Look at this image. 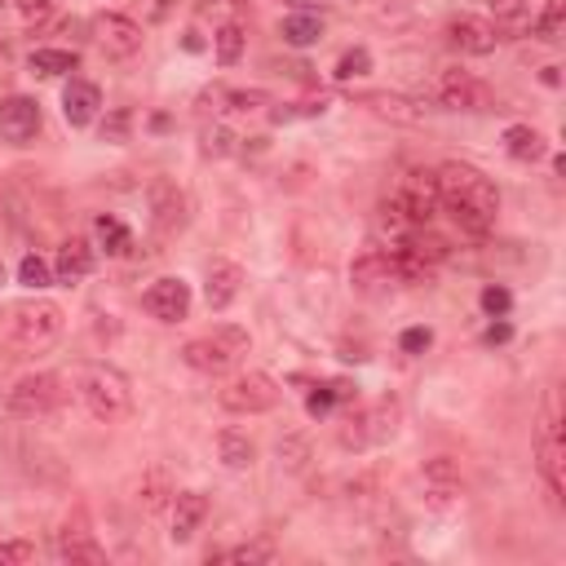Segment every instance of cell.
Listing matches in <instances>:
<instances>
[{"label":"cell","instance_id":"5","mask_svg":"<svg viewBox=\"0 0 566 566\" xmlns=\"http://www.w3.org/2000/svg\"><path fill=\"white\" fill-rule=\"evenodd\" d=\"M62 402H66V389H62V376H53V371H27V376H18V380L4 389V411H9L13 420L53 416Z\"/></svg>","mask_w":566,"mask_h":566},{"label":"cell","instance_id":"2","mask_svg":"<svg viewBox=\"0 0 566 566\" xmlns=\"http://www.w3.org/2000/svg\"><path fill=\"white\" fill-rule=\"evenodd\" d=\"M75 398L102 424H119L133 411V385L115 363H80L75 367Z\"/></svg>","mask_w":566,"mask_h":566},{"label":"cell","instance_id":"24","mask_svg":"<svg viewBox=\"0 0 566 566\" xmlns=\"http://www.w3.org/2000/svg\"><path fill=\"white\" fill-rule=\"evenodd\" d=\"M504 150H509V159H517V164H535V159L548 155V142H544V133L531 128V124H509V128H504Z\"/></svg>","mask_w":566,"mask_h":566},{"label":"cell","instance_id":"4","mask_svg":"<svg viewBox=\"0 0 566 566\" xmlns=\"http://www.w3.org/2000/svg\"><path fill=\"white\" fill-rule=\"evenodd\" d=\"M243 354H248V332L234 323H217L208 336H195L181 345L186 367H195L203 376H226Z\"/></svg>","mask_w":566,"mask_h":566},{"label":"cell","instance_id":"34","mask_svg":"<svg viewBox=\"0 0 566 566\" xmlns=\"http://www.w3.org/2000/svg\"><path fill=\"white\" fill-rule=\"evenodd\" d=\"M274 455H279L283 469H305V460H310V442H305L301 433H283L279 447H274Z\"/></svg>","mask_w":566,"mask_h":566},{"label":"cell","instance_id":"7","mask_svg":"<svg viewBox=\"0 0 566 566\" xmlns=\"http://www.w3.org/2000/svg\"><path fill=\"white\" fill-rule=\"evenodd\" d=\"M394 429H398V398H376L371 407H358V411L340 424V447L363 451V447L385 442Z\"/></svg>","mask_w":566,"mask_h":566},{"label":"cell","instance_id":"42","mask_svg":"<svg viewBox=\"0 0 566 566\" xmlns=\"http://www.w3.org/2000/svg\"><path fill=\"white\" fill-rule=\"evenodd\" d=\"M128 124H133V115L128 111H115L111 119H102V137L106 142H124L128 137Z\"/></svg>","mask_w":566,"mask_h":566},{"label":"cell","instance_id":"13","mask_svg":"<svg viewBox=\"0 0 566 566\" xmlns=\"http://www.w3.org/2000/svg\"><path fill=\"white\" fill-rule=\"evenodd\" d=\"M40 133V102L27 93H9L0 102V137L13 146H27Z\"/></svg>","mask_w":566,"mask_h":566},{"label":"cell","instance_id":"14","mask_svg":"<svg viewBox=\"0 0 566 566\" xmlns=\"http://www.w3.org/2000/svg\"><path fill=\"white\" fill-rule=\"evenodd\" d=\"M394 279H398V274H394L389 248H363V252L354 256V265H349V283H354V292H363V296H380Z\"/></svg>","mask_w":566,"mask_h":566},{"label":"cell","instance_id":"29","mask_svg":"<svg viewBox=\"0 0 566 566\" xmlns=\"http://www.w3.org/2000/svg\"><path fill=\"white\" fill-rule=\"evenodd\" d=\"M212 562H234V566H265V562H274V544H270V539H248V544H234V548L217 553Z\"/></svg>","mask_w":566,"mask_h":566},{"label":"cell","instance_id":"20","mask_svg":"<svg viewBox=\"0 0 566 566\" xmlns=\"http://www.w3.org/2000/svg\"><path fill=\"white\" fill-rule=\"evenodd\" d=\"M239 292H243V265H234V261H212L208 265V279H203V301H208V310H230L234 301H239Z\"/></svg>","mask_w":566,"mask_h":566},{"label":"cell","instance_id":"22","mask_svg":"<svg viewBox=\"0 0 566 566\" xmlns=\"http://www.w3.org/2000/svg\"><path fill=\"white\" fill-rule=\"evenodd\" d=\"M203 517H208V495L203 491H177L172 495V544L195 539Z\"/></svg>","mask_w":566,"mask_h":566},{"label":"cell","instance_id":"11","mask_svg":"<svg viewBox=\"0 0 566 566\" xmlns=\"http://www.w3.org/2000/svg\"><path fill=\"white\" fill-rule=\"evenodd\" d=\"M142 305H146V314L150 318H159V323H181L186 314H190V283L186 279H155L146 292H142Z\"/></svg>","mask_w":566,"mask_h":566},{"label":"cell","instance_id":"15","mask_svg":"<svg viewBox=\"0 0 566 566\" xmlns=\"http://www.w3.org/2000/svg\"><path fill=\"white\" fill-rule=\"evenodd\" d=\"M535 460H539V473H544L553 500H562V495H566V447H562V429H557V416H553V411H548V420H544Z\"/></svg>","mask_w":566,"mask_h":566},{"label":"cell","instance_id":"41","mask_svg":"<svg viewBox=\"0 0 566 566\" xmlns=\"http://www.w3.org/2000/svg\"><path fill=\"white\" fill-rule=\"evenodd\" d=\"M226 102H230L234 111H256V106H265L270 97H265L261 88H230V93H226Z\"/></svg>","mask_w":566,"mask_h":566},{"label":"cell","instance_id":"25","mask_svg":"<svg viewBox=\"0 0 566 566\" xmlns=\"http://www.w3.org/2000/svg\"><path fill=\"white\" fill-rule=\"evenodd\" d=\"M279 35L292 49H310V44L323 40V13H287L283 27H279Z\"/></svg>","mask_w":566,"mask_h":566},{"label":"cell","instance_id":"30","mask_svg":"<svg viewBox=\"0 0 566 566\" xmlns=\"http://www.w3.org/2000/svg\"><path fill=\"white\" fill-rule=\"evenodd\" d=\"M80 66V57L71 49H35L31 53V71L35 75H71Z\"/></svg>","mask_w":566,"mask_h":566},{"label":"cell","instance_id":"43","mask_svg":"<svg viewBox=\"0 0 566 566\" xmlns=\"http://www.w3.org/2000/svg\"><path fill=\"white\" fill-rule=\"evenodd\" d=\"M429 340H433V332H429V327H407V332H402V349H407V354L429 349Z\"/></svg>","mask_w":566,"mask_h":566},{"label":"cell","instance_id":"45","mask_svg":"<svg viewBox=\"0 0 566 566\" xmlns=\"http://www.w3.org/2000/svg\"><path fill=\"white\" fill-rule=\"evenodd\" d=\"M283 4H292L296 13H314L318 9V0H283Z\"/></svg>","mask_w":566,"mask_h":566},{"label":"cell","instance_id":"44","mask_svg":"<svg viewBox=\"0 0 566 566\" xmlns=\"http://www.w3.org/2000/svg\"><path fill=\"white\" fill-rule=\"evenodd\" d=\"M332 398H336V394H332V385H327V389H318V394H310V402H305V407H310L314 416H323V411L332 407Z\"/></svg>","mask_w":566,"mask_h":566},{"label":"cell","instance_id":"38","mask_svg":"<svg viewBox=\"0 0 566 566\" xmlns=\"http://www.w3.org/2000/svg\"><path fill=\"white\" fill-rule=\"evenodd\" d=\"M13 9H18V18L27 27H40V22L53 18V0H13Z\"/></svg>","mask_w":566,"mask_h":566},{"label":"cell","instance_id":"19","mask_svg":"<svg viewBox=\"0 0 566 566\" xmlns=\"http://www.w3.org/2000/svg\"><path fill=\"white\" fill-rule=\"evenodd\" d=\"M358 106H367L371 115L394 119V124H424V106H420L416 97H402V93H389V88H367V93H358Z\"/></svg>","mask_w":566,"mask_h":566},{"label":"cell","instance_id":"40","mask_svg":"<svg viewBox=\"0 0 566 566\" xmlns=\"http://www.w3.org/2000/svg\"><path fill=\"white\" fill-rule=\"evenodd\" d=\"M230 150H234V133L230 128L217 124V128L203 133V155H230Z\"/></svg>","mask_w":566,"mask_h":566},{"label":"cell","instance_id":"21","mask_svg":"<svg viewBox=\"0 0 566 566\" xmlns=\"http://www.w3.org/2000/svg\"><path fill=\"white\" fill-rule=\"evenodd\" d=\"M97 111H102V88L93 80H66V88H62V115H66V124L71 128H84V124L97 119Z\"/></svg>","mask_w":566,"mask_h":566},{"label":"cell","instance_id":"32","mask_svg":"<svg viewBox=\"0 0 566 566\" xmlns=\"http://www.w3.org/2000/svg\"><path fill=\"white\" fill-rule=\"evenodd\" d=\"M97 239H102V248L111 256H124L133 248V230L124 221H115V217H97Z\"/></svg>","mask_w":566,"mask_h":566},{"label":"cell","instance_id":"47","mask_svg":"<svg viewBox=\"0 0 566 566\" xmlns=\"http://www.w3.org/2000/svg\"><path fill=\"white\" fill-rule=\"evenodd\" d=\"M504 336H509V327H504V323H495V327L486 332V340H504Z\"/></svg>","mask_w":566,"mask_h":566},{"label":"cell","instance_id":"27","mask_svg":"<svg viewBox=\"0 0 566 566\" xmlns=\"http://www.w3.org/2000/svg\"><path fill=\"white\" fill-rule=\"evenodd\" d=\"M217 455H221V464H226V469H248V464L256 460V447H252V438H248V433L226 429V433H217Z\"/></svg>","mask_w":566,"mask_h":566},{"label":"cell","instance_id":"6","mask_svg":"<svg viewBox=\"0 0 566 566\" xmlns=\"http://www.w3.org/2000/svg\"><path fill=\"white\" fill-rule=\"evenodd\" d=\"M433 102H438L442 111H491V106H495V93H491L486 80H478L473 71L447 66V71H438V80H433Z\"/></svg>","mask_w":566,"mask_h":566},{"label":"cell","instance_id":"26","mask_svg":"<svg viewBox=\"0 0 566 566\" xmlns=\"http://www.w3.org/2000/svg\"><path fill=\"white\" fill-rule=\"evenodd\" d=\"M172 495H177V486H172L168 469H150V473L142 478V486H137V500H142V509H146V513L168 509V504H172Z\"/></svg>","mask_w":566,"mask_h":566},{"label":"cell","instance_id":"37","mask_svg":"<svg viewBox=\"0 0 566 566\" xmlns=\"http://www.w3.org/2000/svg\"><path fill=\"white\" fill-rule=\"evenodd\" d=\"M478 301H482V310H486L491 318H504V314L513 310V296H509V287H500V283H486Z\"/></svg>","mask_w":566,"mask_h":566},{"label":"cell","instance_id":"35","mask_svg":"<svg viewBox=\"0 0 566 566\" xmlns=\"http://www.w3.org/2000/svg\"><path fill=\"white\" fill-rule=\"evenodd\" d=\"M18 279H22L27 287H35V292H40V287H49V283H53V270H49V261H44V256L27 252V256L18 261Z\"/></svg>","mask_w":566,"mask_h":566},{"label":"cell","instance_id":"28","mask_svg":"<svg viewBox=\"0 0 566 566\" xmlns=\"http://www.w3.org/2000/svg\"><path fill=\"white\" fill-rule=\"evenodd\" d=\"M495 31H522L531 22V0H486Z\"/></svg>","mask_w":566,"mask_h":566},{"label":"cell","instance_id":"3","mask_svg":"<svg viewBox=\"0 0 566 566\" xmlns=\"http://www.w3.org/2000/svg\"><path fill=\"white\" fill-rule=\"evenodd\" d=\"M62 332H66V314H62L57 301L27 296V301H13V305L4 310V336H9L18 349H27V354L49 349Z\"/></svg>","mask_w":566,"mask_h":566},{"label":"cell","instance_id":"33","mask_svg":"<svg viewBox=\"0 0 566 566\" xmlns=\"http://www.w3.org/2000/svg\"><path fill=\"white\" fill-rule=\"evenodd\" d=\"M562 27H566V0H548L544 13L535 18V40L557 44V40H562Z\"/></svg>","mask_w":566,"mask_h":566},{"label":"cell","instance_id":"16","mask_svg":"<svg viewBox=\"0 0 566 566\" xmlns=\"http://www.w3.org/2000/svg\"><path fill=\"white\" fill-rule=\"evenodd\" d=\"M53 557L57 562H71V566H102L106 562V548L93 539V531L84 522H66L53 535Z\"/></svg>","mask_w":566,"mask_h":566},{"label":"cell","instance_id":"12","mask_svg":"<svg viewBox=\"0 0 566 566\" xmlns=\"http://www.w3.org/2000/svg\"><path fill=\"white\" fill-rule=\"evenodd\" d=\"M460 469H455V460L451 455H433V460H424V469H420V491H424V504L429 509H451L455 504V495H460Z\"/></svg>","mask_w":566,"mask_h":566},{"label":"cell","instance_id":"36","mask_svg":"<svg viewBox=\"0 0 566 566\" xmlns=\"http://www.w3.org/2000/svg\"><path fill=\"white\" fill-rule=\"evenodd\" d=\"M371 71V53L367 49H349V53H340V62H336V80L340 84H349V80H358V75H367Z\"/></svg>","mask_w":566,"mask_h":566},{"label":"cell","instance_id":"48","mask_svg":"<svg viewBox=\"0 0 566 566\" xmlns=\"http://www.w3.org/2000/svg\"><path fill=\"white\" fill-rule=\"evenodd\" d=\"M0 283H4V265H0Z\"/></svg>","mask_w":566,"mask_h":566},{"label":"cell","instance_id":"17","mask_svg":"<svg viewBox=\"0 0 566 566\" xmlns=\"http://www.w3.org/2000/svg\"><path fill=\"white\" fill-rule=\"evenodd\" d=\"M447 44L460 49V53H469V57H486V53H495L500 31H495L491 18H473V13H464V18H455V22L447 27Z\"/></svg>","mask_w":566,"mask_h":566},{"label":"cell","instance_id":"18","mask_svg":"<svg viewBox=\"0 0 566 566\" xmlns=\"http://www.w3.org/2000/svg\"><path fill=\"white\" fill-rule=\"evenodd\" d=\"M394 199L407 208V217H411L416 226H429L433 212H438V186H433V172H407Z\"/></svg>","mask_w":566,"mask_h":566},{"label":"cell","instance_id":"1","mask_svg":"<svg viewBox=\"0 0 566 566\" xmlns=\"http://www.w3.org/2000/svg\"><path fill=\"white\" fill-rule=\"evenodd\" d=\"M433 186H438V208H447L451 226L469 239H482L491 226H495V212H500V190L495 181L473 168V164H460V159H447L438 172H433Z\"/></svg>","mask_w":566,"mask_h":566},{"label":"cell","instance_id":"8","mask_svg":"<svg viewBox=\"0 0 566 566\" xmlns=\"http://www.w3.org/2000/svg\"><path fill=\"white\" fill-rule=\"evenodd\" d=\"M217 402L226 411H234V416H261V411H270L279 402V385L265 371H243V376H234L230 385L217 389Z\"/></svg>","mask_w":566,"mask_h":566},{"label":"cell","instance_id":"31","mask_svg":"<svg viewBox=\"0 0 566 566\" xmlns=\"http://www.w3.org/2000/svg\"><path fill=\"white\" fill-rule=\"evenodd\" d=\"M212 49H217V62L221 66H234L243 57V27L239 22H221L217 35H212Z\"/></svg>","mask_w":566,"mask_h":566},{"label":"cell","instance_id":"23","mask_svg":"<svg viewBox=\"0 0 566 566\" xmlns=\"http://www.w3.org/2000/svg\"><path fill=\"white\" fill-rule=\"evenodd\" d=\"M93 265H97L93 243H88V239H80V234H71V239L57 248V265H53V274H57L62 283H80V279H88V274H93Z\"/></svg>","mask_w":566,"mask_h":566},{"label":"cell","instance_id":"9","mask_svg":"<svg viewBox=\"0 0 566 566\" xmlns=\"http://www.w3.org/2000/svg\"><path fill=\"white\" fill-rule=\"evenodd\" d=\"M88 31H93V40H97V49L106 53V57H137L142 53V27L128 18V13H93V22H88Z\"/></svg>","mask_w":566,"mask_h":566},{"label":"cell","instance_id":"46","mask_svg":"<svg viewBox=\"0 0 566 566\" xmlns=\"http://www.w3.org/2000/svg\"><path fill=\"white\" fill-rule=\"evenodd\" d=\"M186 49H190V53H199V49H203V40H199L195 31H186Z\"/></svg>","mask_w":566,"mask_h":566},{"label":"cell","instance_id":"39","mask_svg":"<svg viewBox=\"0 0 566 566\" xmlns=\"http://www.w3.org/2000/svg\"><path fill=\"white\" fill-rule=\"evenodd\" d=\"M35 557V544L31 539H0V566H22Z\"/></svg>","mask_w":566,"mask_h":566},{"label":"cell","instance_id":"10","mask_svg":"<svg viewBox=\"0 0 566 566\" xmlns=\"http://www.w3.org/2000/svg\"><path fill=\"white\" fill-rule=\"evenodd\" d=\"M146 208H150V226L168 239L186 226V190L172 181V177H155L146 186Z\"/></svg>","mask_w":566,"mask_h":566}]
</instances>
